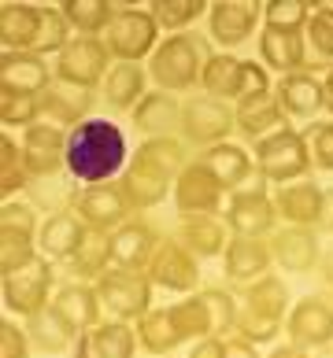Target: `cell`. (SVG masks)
I'll use <instances>...</instances> for the list:
<instances>
[{
	"mask_svg": "<svg viewBox=\"0 0 333 358\" xmlns=\"http://www.w3.org/2000/svg\"><path fill=\"white\" fill-rule=\"evenodd\" d=\"M115 185L123 189V196L130 200L133 210H152L175 192V178L163 174V170L152 166V163H144V159H137V155L130 159V166L118 174Z\"/></svg>",
	"mask_w": 333,
	"mask_h": 358,
	"instance_id": "cell-21",
	"label": "cell"
},
{
	"mask_svg": "<svg viewBox=\"0 0 333 358\" xmlns=\"http://www.w3.org/2000/svg\"><path fill=\"white\" fill-rule=\"evenodd\" d=\"M289 126H292V122L285 118V111L278 108V100H274V96L237 108V134H245L252 144H256V141H266V137H274V134H282V129H289Z\"/></svg>",
	"mask_w": 333,
	"mask_h": 358,
	"instance_id": "cell-35",
	"label": "cell"
},
{
	"mask_svg": "<svg viewBox=\"0 0 333 358\" xmlns=\"http://www.w3.org/2000/svg\"><path fill=\"white\" fill-rule=\"evenodd\" d=\"M237 299H241V310L252 314V317H263V322H274V325H285V317L292 310V296L285 281L278 273H266L259 281L245 285L237 292Z\"/></svg>",
	"mask_w": 333,
	"mask_h": 358,
	"instance_id": "cell-26",
	"label": "cell"
},
{
	"mask_svg": "<svg viewBox=\"0 0 333 358\" xmlns=\"http://www.w3.org/2000/svg\"><path fill=\"white\" fill-rule=\"evenodd\" d=\"M93 103H97V92L56 82L48 92H41V122H52V126H60L71 134L74 126H82L86 118H93L89 115Z\"/></svg>",
	"mask_w": 333,
	"mask_h": 358,
	"instance_id": "cell-25",
	"label": "cell"
},
{
	"mask_svg": "<svg viewBox=\"0 0 333 358\" xmlns=\"http://www.w3.org/2000/svg\"><path fill=\"white\" fill-rule=\"evenodd\" d=\"M274 203L285 225H308L318 229L326 225V210H329V192L318 181L304 178V181H289L282 189H274Z\"/></svg>",
	"mask_w": 333,
	"mask_h": 358,
	"instance_id": "cell-16",
	"label": "cell"
},
{
	"mask_svg": "<svg viewBox=\"0 0 333 358\" xmlns=\"http://www.w3.org/2000/svg\"><path fill=\"white\" fill-rule=\"evenodd\" d=\"M74 215L86 222L89 233H115L123 229L126 222H133L137 210L130 207V200L123 196V189L111 185H93V189H82L74 200Z\"/></svg>",
	"mask_w": 333,
	"mask_h": 358,
	"instance_id": "cell-13",
	"label": "cell"
},
{
	"mask_svg": "<svg viewBox=\"0 0 333 358\" xmlns=\"http://www.w3.org/2000/svg\"><path fill=\"white\" fill-rule=\"evenodd\" d=\"M196 159L211 170V178H215L226 192H241V189H248L252 174H256L252 148H245V144H233V141H222V144H215V148L196 152Z\"/></svg>",
	"mask_w": 333,
	"mask_h": 358,
	"instance_id": "cell-24",
	"label": "cell"
},
{
	"mask_svg": "<svg viewBox=\"0 0 333 358\" xmlns=\"http://www.w3.org/2000/svg\"><path fill=\"white\" fill-rule=\"evenodd\" d=\"M185 358H226V340L222 336H204L196 340Z\"/></svg>",
	"mask_w": 333,
	"mask_h": 358,
	"instance_id": "cell-53",
	"label": "cell"
},
{
	"mask_svg": "<svg viewBox=\"0 0 333 358\" xmlns=\"http://www.w3.org/2000/svg\"><path fill=\"white\" fill-rule=\"evenodd\" d=\"M311 19L308 0H271L263 8V30H282V34H304Z\"/></svg>",
	"mask_w": 333,
	"mask_h": 358,
	"instance_id": "cell-47",
	"label": "cell"
},
{
	"mask_svg": "<svg viewBox=\"0 0 333 358\" xmlns=\"http://www.w3.org/2000/svg\"><path fill=\"white\" fill-rule=\"evenodd\" d=\"M252 163H256V178L278 185V189L289 181H304L315 170L304 129H297V126H289L266 141H256L252 144Z\"/></svg>",
	"mask_w": 333,
	"mask_h": 358,
	"instance_id": "cell-3",
	"label": "cell"
},
{
	"mask_svg": "<svg viewBox=\"0 0 333 358\" xmlns=\"http://www.w3.org/2000/svg\"><path fill=\"white\" fill-rule=\"evenodd\" d=\"M178 241L193 251V255L204 262V259H219L226 255V244H230V225L222 218H211V215H196V218H182L178 225Z\"/></svg>",
	"mask_w": 333,
	"mask_h": 358,
	"instance_id": "cell-32",
	"label": "cell"
},
{
	"mask_svg": "<svg viewBox=\"0 0 333 358\" xmlns=\"http://www.w3.org/2000/svg\"><path fill=\"white\" fill-rule=\"evenodd\" d=\"M318 277L333 288V248L329 251H322V262H318Z\"/></svg>",
	"mask_w": 333,
	"mask_h": 358,
	"instance_id": "cell-56",
	"label": "cell"
},
{
	"mask_svg": "<svg viewBox=\"0 0 333 358\" xmlns=\"http://www.w3.org/2000/svg\"><path fill=\"white\" fill-rule=\"evenodd\" d=\"M56 85V71L45 56L34 52H0V92L15 96H41Z\"/></svg>",
	"mask_w": 333,
	"mask_h": 358,
	"instance_id": "cell-18",
	"label": "cell"
},
{
	"mask_svg": "<svg viewBox=\"0 0 333 358\" xmlns=\"http://www.w3.org/2000/svg\"><path fill=\"white\" fill-rule=\"evenodd\" d=\"M274 100L278 108L285 111L289 122H315L318 115L326 111V92H322V82L311 74V71H297V74H285L278 78L274 85Z\"/></svg>",
	"mask_w": 333,
	"mask_h": 358,
	"instance_id": "cell-20",
	"label": "cell"
},
{
	"mask_svg": "<svg viewBox=\"0 0 333 358\" xmlns=\"http://www.w3.org/2000/svg\"><path fill=\"white\" fill-rule=\"evenodd\" d=\"M56 262L52 259H37L30 266H22L15 273L0 277V296H4V307L19 317H30L37 310H45L52 296H56Z\"/></svg>",
	"mask_w": 333,
	"mask_h": 358,
	"instance_id": "cell-7",
	"label": "cell"
},
{
	"mask_svg": "<svg viewBox=\"0 0 333 358\" xmlns=\"http://www.w3.org/2000/svg\"><path fill=\"white\" fill-rule=\"evenodd\" d=\"M163 241L167 236L159 233L152 222L133 218V222L123 225V229L111 233V259H115L118 270H144Z\"/></svg>",
	"mask_w": 333,
	"mask_h": 358,
	"instance_id": "cell-23",
	"label": "cell"
},
{
	"mask_svg": "<svg viewBox=\"0 0 333 358\" xmlns=\"http://www.w3.org/2000/svg\"><path fill=\"white\" fill-rule=\"evenodd\" d=\"M329 351H333V348H329Z\"/></svg>",
	"mask_w": 333,
	"mask_h": 358,
	"instance_id": "cell-60",
	"label": "cell"
},
{
	"mask_svg": "<svg viewBox=\"0 0 333 358\" xmlns=\"http://www.w3.org/2000/svg\"><path fill=\"white\" fill-rule=\"evenodd\" d=\"M159 22L152 19L149 8H118L115 22L104 34V45H108L115 63H141L152 59V52L159 48Z\"/></svg>",
	"mask_w": 333,
	"mask_h": 358,
	"instance_id": "cell-5",
	"label": "cell"
},
{
	"mask_svg": "<svg viewBox=\"0 0 333 358\" xmlns=\"http://www.w3.org/2000/svg\"><path fill=\"white\" fill-rule=\"evenodd\" d=\"M0 358H30V336L15 322H0Z\"/></svg>",
	"mask_w": 333,
	"mask_h": 358,
	"instance_id": "cell-52",
	"label": "cell"
},
{
	"mask_svg": "<svg viewBox=\"0 0 333 358\" xmlns=\"http://www.w3.org/2000/svg\"><path fill=\"white\" fill-rule=\"evenodd\" d=\"M149 92V71L141 63H115L100 85V100L115 111H133Z\"/></svg>",
	"mask_w": 333,
	"mask_h": 358,
	"instance_id": "cell-31",
	"label": "cell"
},
{
	"mask_svg": "<svg viewBox=\"0 0 333 358\" xmlns=\"http://www.w3.org/2000/svg\"><path fill=\"white\" fill-rule=\"evenodd\" d=\"M226 358H259V348L233 333V336H226Z\"/></svg>",
	"mask_w": 333,
	"mask_h": 358,
	"instance_id": "cell-54",
	"label": "cell"
},
{
	"mask_svg": "<svg viewBox=\"0 0 333 358\" xmlns=\"http://www.w3.org/2000/svg\"><path fill=\"white\" fill-rule=\"evenodd\" d=\"M237 129V108L230 100L219 96H193L182 108V141L193 144L196 152L215 148V144L230 141V134Z\"/></svg>",
	"mask_w": 333,
	"mask_h": 358,
	"instance_id": "cell-4",
	"label": "cell"
},
{
	"mask_svg": "<svg viewBox=\"0 0 333 358\" xmlns=\"http://www.w3.org/2000/svg\"><path fill=\"white\" fill-rule=\"evenodd\" d=\"M67 266V277L71 281H82V285H97L108 270H115V259H111V233H89L86 244L74 251Z\"/></svg>",
	"mask_w": 333,
	"mask_h": 358,
	"instance_id": "cell-34",
	"label": "cell"
},
{
	"mask_svg": "<svg viewBox=\"0 0 333 358\" xmlns=\"http://www.w3.org/2000/svg\"><path fill=\"white\" fill-rule=\"evenodd\" d=\"M86 343L93 348L97 358H133L141 348L133 322H118V317H108V322H100L93 333H86Z\"/></svg>",
	"mask_w": 333,
	"mask_h": 358,
	"instance_id": "cell-36",
	"label": "cell"
},
{
	"mask_svg": "<svg viewBox=\"0 0 333 358\" xmlns=\"http://www.w3.org/2000/svg\"><path fill=\"white\" fill-rule=\"evenodd\" d=\"M274 270V255H271V241L266 236H230L222 255V277L226 285L245 288L252 281H259Z\"/></svg>",
	"mask_w": 333,
	"mask_h": 358,
	"instance_id": "cell-17",
	"label": "cell"
},
{
	"mask_svg": "<svg viewBox=\"0 0 333 358\" xmlns=\"http://www.w3.org/2000/svg\"><path fill=\"white\" fill-rule=\"evenodd\" d=\"M215 56L204 34H170L149 59V82L163 92H189L200 85L204 63Z\"/></svg>",
	"mask_w": 333,
	"mask_h": 358,
	"instance_id": "cell-2",
	"label": "cell"
},
{
	"mask_svg": "<svg viewBox=\"0 0 333 358\" xmlns=\"http://www.w3.org/2000/svg\"><path fill=\"white\" fill-rule=\"evenodd\" d=\"M78 192H82V185H78L71 174H56V178H41L30 185V192H26V200H30L41 215H60V210H74V200Z\"/></svg>",
	"mask_w": 333,
	"mask_h": 358,
	"instance_id": "cell-40",
	"label": "cell"
},
{
	"mask_svg": "<svg viewBox=\"0 0 333 358\" xmlns=\"http://www.w3.org/2000/svg\"><path fill=\"white\" fill-rule=\"evenodd\" d=\"M37 251H41L37 248V236L19 233V229H0V277H8V273L37 262L41 259Z\"/></svg>",
	"mask_w": 333,
	"mask_h": 358,
	"instance_id": "cell-46",
	"label": "cell"
},
{
	"mask_svg": "<svg viewBox=\"0 0 333 358\" xmlns=\"http://www.w3.org/2000/svg\"><path fill=\"white\" fill-rule=\"evenodd\" d=\"M22 166L30 170L34 181L56 178L67 170V129L52 122H34L22 129Z\"/></svg>",
	"mask_w": 333,
	"mask_h": 358,
	"instance_id": "cell-15",
	"label": "cell"
},
{
	"mask_svg": "<svg viewBox=\"0 0 333 358\" xmlns=\"http://www.w3.org/2000/svg\"><path fill=\"white\" fill-rule=\"evenodd\" d=\"M170 314H175V325L182 329V336H185V340L215 336V322H211V307H208V299H204V288L193 292L189 299L170 303Z\"/></svg>",
	"mask_w": 333,
	"mask_h": 358,
	"instance_id": "cell-42",
	"label": "cell"
},
{
	"mask_svg": "<svg viewBox=\"0 0 333 358\" xmlns=\"http://www.w3.org/2000/svg\"><path fill=\"white\" fill-rule=\"evenodd\" d=\"M182 108L175 92H163V89H152L144 92V100L130 111V122L133 129L149 141V137H178L182 134Z\"/></svg>",
	"mask_w": 333,
	"mask_h": 358,
	"instance_id": "cell-22",
	"label": "cell"
},
{
	"mask_svg": "<svg viewBox=\"0 0 333 358\" xmlns=\"http://www.w3.org/2000/svg\"><path fill=\"white\" fill-rule=\"evenodd\" d=\"M86 222L74 215V210H60V215H48L41 222V233H37V248L41 255L52 259V262H71L74 251L86 244Z\"/></svg>",
	"mask_w": 333,
	"mask_h": 358,
	"instance_id": "cell-27",
	"label": "cell"
},
{
	"mask_svg": "<svg viewBox=\"0 0 333 358\" xmlns=\"http://www.w3.org/2000/svg\"><path fill=\"white\" fill-rule=\"evenodd\" d=\"M308 71L318 67H333V8H311V19H308Z\"/></svg>",
	"mask_w": 333,
	"mask_h": 358,
	"instance_id": "cell-44",
	"label": "cell"
},
{
	"mask_svg": "<svg viewBox=\"0 0 333 358\" xmlns=\"http://www.w3.org/2000/svg\"><path fill=\"white\" fill-rule=\"evenodd\" d=\"M111 67H115V59H111L108 45H104V37H74L56 56V63H52L56 82L74 85V89H89V92H97L104 85V78H108Z\"/></svg>",
	"mask_w": 333,
	"mask_h": 358,
	"instance_id": "cell-6",
	"label": "cell"
},
{
	"mask_svg": "<svg viewBox=\"0 0 333 358\" xmlns=\"http://www.w3.org/2000/svg\"><path fill=\"white\" fill-rule=\"evenodd\" d=\"M304 141H308L311 163L322 174H333V118H315V122L304 126Z\"/></svg>",
	"mask_w": 333,
	"mask_h": 358,
	"instance_id": "cell-50",
	"label": "cell"
},
{
	"mask_svg": "<svg viewBox=\"0 0 333 358\" xmlns=\"http://www.w3.org/2000/svg\"><path fill=\"white\" fill-rule=\"evenodd\" d=\"M222 222L230 225L233 236H271L278 229V222H282V215H278L274 196L263 185H256V189L230 192Z\"/></svg>",
	"mask_w": 333,
	"mask_h": 358,
	"instance_id": "cell-12",
	"label": "cell"
},
{
	"mask_svg": "<svg viewBox=\"0 0 333 358\" xmlns=\"http://www.w3.org/2000/svg\"><path fill=\"white\" fill-rule=\"evenodd\" d=\"M149 281L163 292H175V296H193L200 292V259L185 248L178 236L159 244V251L152 255V262L144 266Z\"/></svg>",
	"mask_w": 333,
	"mask_h": 358,
	"instance_id": "cell-11",
	"label": "cell"
},
{
	"mask_svg": "<svg viewBox=\"0 0 333 358\" xmlns=\"http://www.w3.org/2000/svg\"><path fill=\"white\" fill-rule=\"evenodd\" d=\"M266 358H311V351H304V348H297V343H282V348H274Z\"/></svg>",
	"mask_w": 333,
	"mask_h": 358,
	"instance_id": "cell-55",
	"label": "cell"
},
{
	"mask_svg": "<svg viewBox=\"0 0 333 358\" xmlns=\"http://www.w3.org/2000/svg\"><path fill=\"white\" fill-rule=\"evenodd\" d=\"M37 19H41V8H34V4L0 8V45H4V52H30Z\"/></svg>",
	"mask_w": 333,
	"mask_h": 358,
	"instance_id": "cell-39",
	"label": "cell"
},
{
	"mask_svg": "<svg viewBox=\"0 0 333 358\" xmlns=\"http://www.w3.org/2000/svg\"><path fill=\"white\" fill-rule=\"evenodd\" d=\"M170 200H175V210L182 218H196V215L222 218L226 203H230V192H226L222 185L211 178V170L196 159V163H189L175 178V192H170Z\"/></svg>",
	"mask_w": 333,
	"mask_h": 358,
	"instance_id": "cell-10",
	"label": "cell"
},
{
	"mask_svg": "<svg viewBox=\"0 0 333 358\" xmlns=\"http://www.w3.org/2000/svg\"><path fill=\"white\" fill-rule=\"evenodd\" d=\"M137 159H144V163L159 166L163 174L178 178L189 163H196V148L193 144H185L182 137H149L137 144V152H133Z\"/></svg>",
	"mask_w": 333,
	"mask_h": 358,
	"instance_id": "cell-37",
	"label": "cell"
},
{
	"mask_svg": "<svg viewBox=\"0 0 333 358\" xmlns=\"http://www.w3.org/2000/svg\"><path fill=\"white\" fill-rule=\"evenodd\" d=\"M259 22H263V8L256 0H219L208 11V37L222 48H237L256 34Z\"/></svg>",
	"mask_w": 333,
	"mask_h": 358,
	"instance_id": "cell-19",
	"label": "cell"
},
{
	"mask_svg": "<svg viewBox=\"0 0 333 358\" xmlns=\"http://www.w3.org/2000/svg\"><path fill=\"white\" fill-rule=\"evenodd\" d=\"M285 336L304 351H326L333 348V296L329 292H311L292 303L285 317Z\"/></svg>",
	"mask_w": 333,
	"mask_h": 358,
	"instance_id": "cell-9",
	"label": "cell"
},
{
	"mask_svg": "<svg viewBox=\"0 0 333 358\" xmlns=\"http://www.w3.org/2000/svg\"><path fill=\"white\" fill-rule=\"evenodd\" d=\"M149 11L159 22V30L170 37V34H189V26L196 19H204L211 8L204 4V0H156Z\"/></svg>",
	"mask_w": 333,
	"mask_h": 358,
	"instance_id": "cell-43",
	"label": "cell"
},
{
	"mask_svg": "<svg viewBox=\"0 0 333 358\" xmlns=\"http://www.w3.org/2000/svg\"><path fill=\"white\" fill-rule=\"evenodd\" d=\"M0 122L8 129H30L41 122V96H15V92H0Z\"/></svg>",
	"mask_w": 333,
	"mask_h": 358,
	"instance_id": "cell-49",
	"label": "cell"
},
{
	"mask_svg": "<svg viewBox=\"0 0 333 358\" xmlns=\"http://www.w3.org/2000/svg\"><path fill=\"white\" fill-rule=\"evenodd\" d=\"M326 229L333 233V192H329V210H326Z\"/></svg>",
	"mask_w": 333,
	"mask_h": 358,
	"instance_id": "cell-59",
	"label": "cell"
},
{
	"mask_svg": "<svg viewBox=\"0 0 333 358\" xmlns=\"http://www.w3.org/2000/svg\"><path fill=\"white\" fill-rule=\"evenodd\" d=\"M133 329H137V343L149 355L156 358H167V355H175L185 336H182V329L175 325V314H170V307H152L144 317H137L133 322Z\"/></svg>",
	"mask_w": 333,
	"mask_h": 358,
	"instance_id": "cell-33",
	"label": "cell"
},
{
	"mask_svg": "<svg viewBox=\"0 0 333 358\" xmlns=\"http://www.w3.org/2000/svg\"><path fill=\"white\" fill-rule=\"evenodd\" d=\"M266 96H274L271 71H266L263 63L245 59L241 63V74H237V85L230 92V103H233V108H245V103H256V100H266Z\"/></svg>",
	"mask_w": 333,
	"mask_h": 358,
	"instance_id": "cell-48",
	"label": "cell"
},
{
	"mask_svg": "<svg viewBox=\"0 0 333 358\" xmlns=\"http://www.w3.org/2000/svg\"><path fill=\"white\" fill-rule=\"evenodd\" d=\"M74 358H97L93 355V348L86 343V336H78V348H74Z\"/></svg>",
	"mask_w": 333,
	"mask_h": 358,
	"instance_id": "cell-58",
	"label": "cell"
},
{
	"mask_svg": "<svg viewBox=\"0 0 333 358\" xmlns=\"http://www.w3.org/2000/svg\"><path fill=\"white\" fill-rule=\"evenodd\" d=\"M41 210H37L30 200H8L0 203V229H19V233H30L37 236L41 233Z\"/></svg>",
	"mask_w": 333,
	"mask_h": 358,
	"instance_id": "cell-51",
	"label": "cell"
},
{
	"mask_svg": "<svg viewBox=\"0 0 333 358\" xmlns=\"http://www.w3.org/2000/svg\"><path fill=\"white\" fill-rule=\"evenodd\" d=\"M271 241V255L274 266L285 273H318V262H322V241H318V229L308 225H278V229L266 236Z\"/></svg>",
	"mask_w": 333,
	"mask_h": 358,
	"instance_id": "cell-14",
	"label": "cell"
},
{
	"mask_svg": "<svg viewBox=\"0 0 333 358\" xmlns=\"http://www.w3.org/2000/svg\"><path fill=\"white\" fill-rule=\"evenodd\" d=\"M322 92H326V111L333 118V67L326 71V82H322Z\"/></svg>",
	"mask_w": 333,
	"mask_h": 358,
	"instance_id": "cell-57",
	"label": "cell"
},
{
	"mask_svg": "<svg viewBox=\"0 0 333 358\" xmlns=\"http://www.w3.org/2000/svg\"><path fill=\"white\" fill-rule=\"evenodd\" d=\"M52 307H56L67 322H71L78 333H93L100 322H104V303H100V292L97 285H82V281H67L56 288L52 296Z\"/></svg>",
	"mask_w": 333,
	"mask_h": 358,
	"instance_id": "cell-28",
	"label": "cell"
},
{
	"mask_svg": "<svg viewBox=\"0 0 333 358\" xmlns=\"http://www.w3.org/2000/svg\"><path fill=\"white\" fill-rule=\"evenodd\" d=\"M22 329H26V336H30L34 348H37V351H45V355L74 351V348H78V336H82V333H78V329L67 322V317H63L56 307H52V303H48L45 310H37V314L26 317V325H22Z\"/></svg>",
	"mask_w": 333,
	"mask_h": 358,
	"instance_id": "cell-30",
	"label": "cell"
},
{
	"mask_svg": "<svg viewBox=\"0 0 333 358\" xmlns=\"http://www.w3.org/2000/svg\"><path fill=\"white\" fill-rule=\"evenodd\" d=\"M74 41V30L67 15L60 8H41V19H37V34L30 41V52L34 56H60V52Z\"/></svg>",
	"mask_w": 333,
	"mask_h": 358,
	"instance_id": "cell-41",
	"label": "cell"
},
{
	"mask_svg": "<svg viewBox=\"0 0 333 358\" xmlns=\"http://www.w3.org/2000/svg\"><path fill=\"white\" fill-rule=\"evenodd\" d=\"M60 11L71 22L74 37H104L118 15V8L108 0H67V4H60Z\"/></svg>",
	"mask_w": 333,
	"mask_h": 358,
	"instance_id": "cell-38",
	"label": "cell"
},
{
	"mask_svg": "<svg viewBox=\"0 0 333 358\" xmlns=\"http://www.w3.org/2000/svg\"><path fill=\"white\" fill-rule=\"evenodd\" d=\"M126 134L111 118H86L67 134V174L82 189L93 185H111L130 166Z\"/></svg>",
	"mask_w": 333,
	"mask_h": 358,
	"instance_id": "cell-1",
	"label": "cell"
},
{
	"mask_svg": "<svg viewBox=\"0 0 333 358\" xmlns=\"http://www.w3.org/2000/svg\"><path fill=\"white\" fill-rule=\"evenodd\" d=\"M97 292H100V303L104 310L118 322H137L152 310V292L156 285L149 281L144 270H108L97 281Z\"/></svg>",
	"mask_w": 333,
	"mask_h": 358,
	"instance_id": "cell-8",
	"label": "cell"
},
{
	"mask_svg": "<svg viewBox=\"0 0 333 358\" xmlns=\"http://www.w3.org/2000/svg\"><path fill=\"white\" fill-rule=\"evenodd\" d=\"M259 59L266 71H278L282 78L308 71V37L282 34V30H259Z\"/></svg>",
	"mask_w": 333,
	"mask_h": 358,
	"instance_id": "cell-29",
	"label": "cell"
},
{
	"mask_svg": "<svg viewBox=\"0 0 333 358\" xmlns=\"http://www.w3.org/2000/svg\"><path fill=\"white\" fill-rule=\"evenodd\" d=\"M241 63L230 56V52H215L208 63H204V74H200V89H204V96H219V100H230V92L237 85V74H241Z\"/></svg>",
	"mask_w": 333,
	"mask_h": 358,
	"instance_id": "cell-45",
	"label": "cell"
}]
</instances>
